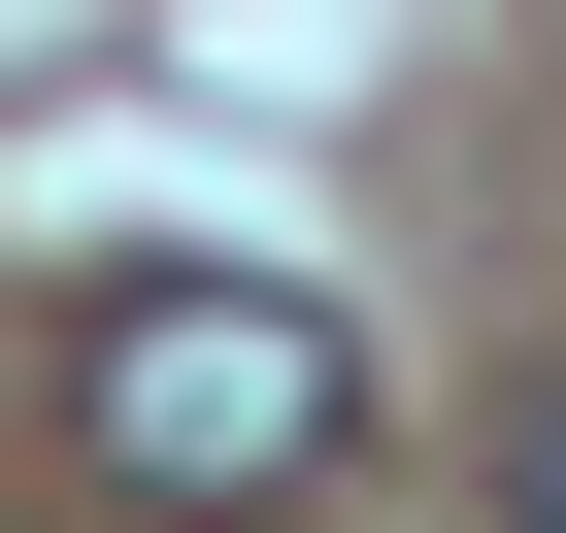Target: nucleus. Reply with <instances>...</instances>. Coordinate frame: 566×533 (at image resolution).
I'll return each instance as SVG.
<instances>
[{
	"label": "nucleus",
	"mask_w": 566,
	"mask_h": 533,
	"mask_svg": "<svg viewBox=\"0 0 566 533\" xmlns=\"http://www.w3.org/2000/svg\"><path fill=\"white\" fill-rule=\"evenodd\" d=\"M67 433H101L167 533H233V500H334V467H367V334L301 301V266H101Z\"/></svg>",
	"instance_id": "nucleus-1"
},
{
	"label": "nucleus",
	"mask_w": 566,
	"mask_h": 533,
	"mask_svg": "<svg viewBox=\"0 0 566 533\" xmlns=\"http://www.w3.org/2000/svg\"><path fill=\"white\" fill-rule=\"evenodd\" d=\"M500 533H566V367H533V400H500Z\"/></svg>",
	"instance_id": "nucleus-2"
}]
</instances>
